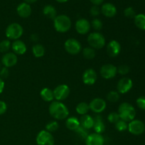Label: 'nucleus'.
I'll list each match as a JSON object with an SVG mask.
<instances>
[{
    "instance_id": "f257e3e1",
    "label": "nucleus",
    "mask_w": 145,
    "mask_h": 145,
    "mask_svg": "<svg viewBox=\"0 0 145 145\" xmlns=\"http://www.w3.org/2000/svg\"><path fill=\"white\" fill-rule=\"evenodd\" d=\"M50 115L56 120H65L69 116V109L61 101H53L49 106Z\"/></svg>"
},
{
    "instance_id": "f03ea898",
    "label": "nucleus",
    "mask_w": 145,
    "mask_h": 145,
    "mask_svg": "<svg viewBox=\"0 0 145 145\" xmlns=\"http://www.w3.org/2000/svg\"><path fill=\"white\" fill-rule=\"evenodd\" d=\"M118 113L120 120L125 122H130L135 118L136 110L133 105L124 102L119 106Z\"/></svg>"
},
{
    "instance_id": "7ed1b4c3",
    "label": "nucleus",
    "mask_w": 145,
    "mask_h": 145,
    "mask_svg": "<svg viewBox=\"0 0 145 145\" xmlns=\"http://www.w3.org/2000/svg\"><path fill=\"white\" fill-rule=\"evenodd\" d=\"M53 25L56 31L64 33L69 31L72 27V21L69 16L62 14L55 17L53 20Z\"/></svg>"
},
{
    "instance_id": "20e7f679",
    "label": "nucleus",
    "mask_w": 145,
    "mask_h": 145,
    "mask_svg": "<svg viewBox=\"0 0 145 145\" xmlns=\"http://www.w3.org/2000/svg\"><path fill=\"white\" fill-rule=\"evenodd\" d=\"M87 42L91 48L93 49H101L106 45V38L99 32H93L89 34Z\"/></svg>"
},
{
    "instance_id": "39448f33",
    "label": "nucleus",
    "mask_w": 145,
    "mask_h": 145,
    "mask_svg": "<svg viewBox=\"0 0 145 145\" xmlns=\"http://www.w3.org/2000/svg\"><path fill=\"white\" fill-rule=\"evenodd\" d=\"M24 33V28L18 23H12L6 28L5 34L7 38L13 40H19Z\"/></svg>"
},
{
    "instance_id": "423d86ee",
    "label": "nucleus",
    "mask_w": 145,
    "mask_h": 145,
    "mask_svg": "<svg viewBox=\"0 0 145 145\" xmlns=\"http://www.w3.org/2000/svg\"><path fill=\"white\" fill-rule=\"evenodd\" d=\"M36 144L38 145H54L55 139L52 133L43 130L40 131L36 136Z\"/></svg>"
},
{
    "instance_id": "0eeeda50",
    "label": "nucleus",
    "mask_w": 145,
    "mask_h": 145,
    "mask_svg": "<svg viewBox=\"0 0 145 145\" xmlns=\"http://www.w3.org/2000/svg\"><path fill=\"white\" fill-rule=\"evenodd\" d=\"M65 49L70 55H77L82 50L80 42L75 38H69L65 42Z\"/></svg>"
},
{
    "instance_id": "6e6552de",
    "label": "nucleus",
    "mask_w": 145,
    "mask_h": 145,
    "mask_svg": "<svg viewBox=\"0 0 145 145\" xmlns=\"http://www.w3.org/2000/svg\"><path fill=\"white\" fill-rule=\"evenodd\" d=\"M70 93V89L67 84H59L53 90L54 98L57 101H62L67 99Z\"/></svg>"
},
{
    "instance_id": "1a4fd4ad",
    "label": "nucleus",
    "mask_w": 145,
    "mask_h": 145,
    "mask_svg": "<svg viewBox=\"0 0 145 145\" xmlns=\"http://www.w3.org/2000/svg\"><path fill=\"white\" fill-rule=\"evenodd\" d=\"M127 130L131 134L134 135H140L145 131V125L142 120L134 119L129 122Z\"/></svg>"
},
{
    "instance_id": "9d476101",
    "label": "nucleus",
    "mask_w": 145,
    "mask_h": 145,
    "mask_svg": "<svg viewBox=\"0 0 145 145\" xmlns=\"http://www.w3.org/2000/svg\"><path fill=\"white\" fill-rule=\"evenodd\" d=\"M118 73L117 67L112 64H106L101 67V76L105 79H111L116 76Z\"/></svg>"
},
{
    "instance_id": "9b49d317",
    "label": "nucleus",
    "mask_w": 145,
    "mask_h": 145,
    "mask_svg": "<svg viewBox=\"0 0 145 145\" xmlns=\"http://www.w3.org/2000/svg\"><path fill=\"white\" fill-rule=\"evenodd\" d=\"M133 86V82L128 77H123L118 81L117 84V90L119 93L125 94L130 91Z\"/></svg>"
},
{
    "instance_id": "f8f14e48",
    "label": "nucleus",
    "mask_w": 145,
    "mask_h": 145,
    "mask_svg": "<svg viewBox=\"0 0 145 145\" xmlns=\"http://www.w3.org/2000/svg\"><path fill=\"white\" fill-rule=\"evenodd\" d=\"M89 109L93 113H102L106 108V102L104 99L101 98H96L91 100L89 104Z\"/></svg>"
},
{
    "instance_id": "ddd939ff",
    "label": "nucleus",
    "mask_w": 145,
    "mask_h": 145,
    "mask_svg": "<svg viewBox=\"0 0 145 145\" xmlns=\"http://www.w3.org/2000/svg\"><path fill=\"white\" fill-rule=\"evenodd\" d=\"M75 29L80 35H86L91 29V24L86 18H80L75 24Z\"/></svg>"
},
{
    "instance_id": "4468645a",
    "label": "nucleus",
    "mask_w": 145,
    "mask_h": 145,
    "mask_svg": "<svg viewBox=\"0 0 145 145\" xmlns=\"http://www.w3.org/2000/svg\"><path fill=\"white\" fill-rule=\"evenodd\" d=\"M97 80V74L94 69L89 68L86 69L82 75V81L86 85L91 86L96 82Z\"/></svg>"
},
{
    "instance_id": "2eb2a0df",
    "label": "nucleus",
    "mask_w": 145,
    "mask_h": 145,
    "mask_svg": "<svg viewBox=\"0 0 145 145\" xmlns=\"http://www.w3.org/2000/svg\"><path fill=\"white\" fill-rule=\"evenodd\" d=\"M121 51V45L120 42L116 40L110 41L106 46L107 54L111 57H116L120 54Z\"/></svg>"
},
{
    "instance_id": "dca6fc26",
    "label": "nucleus",
    "mask_w": 145,
    "mask_h": 145,
    "mask_svg": "<svg viewBox=\"0 0 145 145\" xmlns=\"http://www.w3.org/2000/svg\"><path fill=\"white\" fill-rule=\"evenodd\" d=\"M18 62L17 55L14 52H7L1 57V64L7 68L15 66Z\"/></svg>"
},
{
    "instance_id": "f3484780",
    "label": "nucleus",
    "mask_w": 145,
    "mask_h": 145,
    "mask_svg": "<svg viewBox=\"0 0 145 145\" xmlns=\"http://www.w3.org/2000/svg\"><path fill=\"white\" fill-rule=\"evenodd\" d=\"M86 145H104L105 140L103 135L98 133H91L89 135L85 140Z\"/></svg>"
},
{
    "instance_id": "a211bd4d",
    "label": "nucleus",
    "mask_w": 145,
    "mask_h": 145,
    "mask_svg": "<svg viewBox=\"0 0 145 145\" xmlns=\"http://www.w3.org/2000/svg\"><path fill=\"white\" fill-rule=\"evenodd\" d=\"M101 12L106 17L112 18L114 17L117 14V8L111 3H105L102 5L101 8Z\"/></svg>"
},
{
    "instance_id": "6ab92c4d",
    "label": "nucleus",
    "mask_w": 145,
    "mask_h": 145,
    "mask_svg": "<svg viewBox=\"0 0 145 145\" xmlns=\"http://www.w3.org/2000/svg\"><path fill=\"white\" fill-rule=\"evenodd\" d=\"M16 11L18 15L21 18H28V17L31 15L32 8H31L30 4L25 2H23L21 3V4L17 7Z\"/></svg>"
},
{
    "instance_id": "aec40b11",
    "label": "nucleus",
    "mask_w": 145,
    "mask_h": 145,
    "mask_svg": "<svg viewBox=\"0 0 145 145\" xmlns=\"http://www.w3.org/2000/svg\"><path fill=\"white\" fill-rule=\"evenodd\" d=\"M11 48L13 50V52L16 55H24L27 50V47L25 42H23L21 40H14L11 44Z\"/></svg>"
},
{
    "instance_id": "412c9836",
    "label": "nucleus",
    "mask_w": 145,
    "mask_h": 145,
    "mask_svg": "<svg viewBox=\"0 0 145 145\" xmlns=\"http://www.w3.org/2000/svg\"><path fill=\"white\" fill-rule=\"evenodd\" d=\"M79 123H80V126L88 130L89 129L93 128L94 120H93V118L86 114L82 116V117L79 119Z\"/></svg>"
},
{
    "instance_id": "4be33fe9",
    "label": "nucleus",
    "mask_w": 145,
    "mask_h": 145,
    "mask_svg": "<svg viewBox=\"0 0 145 145\" xmlns=\"http://www.w3.org/2000/svg\"><path fill=\"white\" fill-rule=\"evenodd\" d=\"M93 120H94V124L93 128L95 133L101 135L106 130V126L103 123L102 117L100 116H96V117L93 118Z\"/></svg>"
},
{
    "instance_id": "5701e85b",
    "label": "nucleus",
    "mask_w": 145,
    "mask_h": 145,
    "mask_svg": "<svg viewBox=\"0 0 145 145\" xmlns=\"http://www.w3.org/2000/svg\"><path fill=\"white\" fill-rule=\"evenodd\" d=\"M66 127L72 131H76L79 127H80V123L79 120L76 117H69L67 118L66 120Z\"/></svg>"
},
{
    "instance_id": "b1692460",
    "label": "nucleus",
    "mask_w": 145,
    "mask_h": 145,
    "mask_svg": "<svg viewBox=\"0 0 145 145\" xmlns=\"http://www.w3.org/2000/svg\"><path fill=\"white\" fill-rule=\"evenodd\" d=\"M40 97L43 101L46 102H52L53 101L55 98H54L53 91L51 90L49 88H43L42 90L40 91Z\"/></svg>"
},
{
    "instance_id": "393cba45",
    "label": "nucleus",
    "mask_w": 145,
    "mask_h": 145,
    "mask_svg": "<svg viewBox=\"0 0 145 145\" xmlns=\"http://www.w3.org/2000/svg\"><path fill=\"white\" fill-rule=\"evenodd\" d=\"M42 13L47 18L52 20L55 19V17L57 16L56 8L50 4H48V5L44 7L43 9H42Z\"/></svg>"
},
{
    "instance_id": "a878e982",
    "label": "nucleus",
    "mask_w": 145,
    "mask_h": 145,
    "mask_svg": "<svg viewBox=\"0 0 145 145\" xmlns=\"http://www.w3.org/2000/svg\"><path fill=\"white\" fill-rule=\"evenodd\" d=\"M134 22L139 29L145 31V14H136L134 18Z\"/></svg>"
},
{
    "instance_id": "bb28decb",
    "label": "nucleus",
    "mask_w": 145,
    "mask_h": 145,
    "mask_svg": "<svg viewBox=\"0 0 145 145\" xmlns=\"http://www.w3.org/2000/svg\"><path fill=\"white\" fill-rule=\"evenodd\" d=\"M32 52L36 58H40L44 56L45 49L41 44H35L32 48Z\"/></svg>"
},
{
    "instance_id": "cd10ccee",
    "label": "nucleus",
    "mask_w": 145,
    "mask_h": 145,
    "mask_svg": "<svg viewBox=\"0 0 145 145\" xmlns=\"http://www.w3.org/2000/svg\"><path fill=\"white\" fill-rule=\"evenodd\" d=\"M89 110L90 109H89V104L86 102H81V103H78L77 106H76V113L82 116L87 114Z\"/></svg>"
},
{
    "instance_id": "c85d7f7f",
    "label": "nucleus",
    "mask_w": 145,
    "mask_h": 145,
    "mask_svg": "<svg viewBox=\"0 0 145 145\" xmlns=\"http://www.w3.org/2000/svg\"><path fill=\"white\" fill-rule=\"evenodd\" d=\"M84 57L87 59H93L96 57V50L91 47H86L82 50Z\"/></svg>"
},
{
    "instance_id": "c756f323",
    "label": "nucleus",
    "mask_w": 145,
    "mask_h": 145,
    "mask_svg": "<svg viewBox=\"0 0 145 145\" xmlns=\"http://www.w3.org/2000/svg\"><path fill=\"white\" fill-rule=\"evenodd\" d=\"M11 48V43L9 40H4L0 42V52L7 53Z\"/></svg>"
},
{
    "instance_id": "7c9ffc66",
    "label": "nucleus",
    "mask_w": 145,
    "mask_h": 145,
    "mask_svg": "<svg viewBox=\"0 0 145 145\" xmlns=\"http://www.w3.org/2000/svg\"><path fill=\"white\" fill-rule=\"evenodd\" d=\"M120 99V93L116 91H111L107 94V100L110 103H116Z\"/></svg>"
},
{
    "instance_id": "2f4dec72",
    "label": "nucleus",
    "mask_w": 145,
    "mask_h": 145,
    "mask_svg": "<svg viewBox=\"0 0 145 145\" xmlns=\"http://www.w3.org/2000/svg\"><path fill=\"white\" fill-rule=\"evenodd\" d=\"M58 129H59V124L55 120L49 122L45 125V130L50 132V133H53V132L57 131Z\"/></svg>"
},
{
    "instance_id": "473e14b6",
    "label": "nucleus",
    "mask_w": 145,
    "mask_h": 145,
    "mask_svg": "<svg viewBox=\"0 0 145 145\" xmlns=\"http://www.w3.org/2000/svg\"><path fill=\"white\" fill-rule=\"evenodd\" d=\"M127 127H128V124L127 122L123 121L122 120H119L117 123H115V127L119 132H125L127 130Z\"/></svg>"
},
{
    "instance_id": "72a5a7b5",
    "label": "nucleus",
    "mask_w": 145,
    "mask_h": 145,
    "mask_svg": "<svg viewBox=\"0 0 145 145\" xmlns=\"http://www.w3.org/2000/svg\"><path fill=\"white\" fill-rule=\"evenodd\" d=\"M91 26H92V28L94 30H96V31H101L102 28H103V23H102V21L99 18H94L91 21Z\"/></svg>"
},
{
    "instance_id": "f704fd0d",
    "label": "nucleus",
    "mask_w": 145,
    "mask_h": 145,
    "mask_svg": "<svg viewBox=\"0 0 145 145\" xmlns=\"http://www.w3.org/2000/svg\"><path fill=\"white\" fill-rule=\"evenodd\" d=\"M119 120H120V117H119V115L117 112H111L108 114V120L110 122V123H116Z\"/></svg>"
},
{
    "instance_id": "c9c22d12",
    "label": "nucleus",
    "mask_w": 145,
    "mask_h": 145,
    "mask_svg": "<svg viewBox=\"0 0 145 145\" xmlns=\"http://www.w3.org/2000/svg\"><path fill=\"white\" fill-rule=\"evenodd\" d=\"M118 73L120 74V75H126L130 72V67L126 65H120L118 67H117Z\"/></svg>"
},
{
    "instance_id": "e433bc0d",
    "label": "nucleus",
    "mask_w": 145,
    "mask_h": 145,
    "mask_svg": "<svg viewBox=\"0 0 145 145\" xmlns=\"http://www.w3.org/2000/svg\"><path fill=\"white\" fill-rule=\"evenodd\" d=\"M124 15L127 18H134L135 16H136L135 11L133 7H127L124 10Z\"/></svg>"
},
{
    "instance_id": "4c0bfd02",
    "label": "nucleus",
    "mask_w": 145,
    "mask_h": 145,
    "mask_svg": "<svg viewBox=\"0 0 145 145\" xmlns=\"http://www.w3.org/2000/svg\"><path fill=\"white\" fill-rule=\"evenodd\" d=\"M137 107L141 110H145V96H142L139 97L136 101Z\"/></svg>"
},
{
    "instance_id": "58836bf2",
    "label": "nucleus",
    "mask_w": 145,
    "mask_h": 145,
    "mask_svg": "<svg viewBox=\"0 0 145 145\" xmlns=\"http://www.w3.org/2000/svg\"><path fill=\"white\" fill-rule=\"evenodd\" d=\"M74 132H76L78 135H79L82 138L85 139V140H86V138L87 137V136L89 135V133H88L87 130H86V129H84V127H82V126H80V127H79V128Z\"/></svg>"
},
{
    "instance_id": "ea45409f",
    "label": "nucleus",
    "mask_w": 145,
    "mask_h": 145,
    "mask_svg": "<svg viewBox=\"0 0 145 145\" xmlns=\"http://www.w3.org/2000/svg\"><path fill=\"white\" fill-rule=\"evenodd\" d=\"M90 14L92 16H98L101 14V8L99 6L93 5L90 9Z\"/></svg>"
},
{
    "instance_id": "a19ab883",
    "label": "nucleus",
    "mask_w": 145,
    "mask_h": 145,
    "mask_svg": "<svg viewBox=\"0 0 145 145\" xmlns=\"http://www.w3.org/2000/svg\"><path fill=\"white\" fill-rule=\"evenodd\" d=\"M9 76V72H8V69L7 67H1L0 69V77L4 80V79H7L8 76Z\"/></svg>"
},
{
    "instance_id": "79ce46f5",
    "label": "nucleus",
    "mask_w": 145,
    "mask_h": 145,
    "mask_svg": "<svg viewBox=\"0 0 145 145\" xmlns=\"http://www.w3.org/2000/svg\"><path fill=\"white\" fill-rule=\"evenodd\" d=\"M7 105L3 101H0V116L4 114L7 112Z\"/></svg>"
},
{
    "instance_id": "37998d69",
    "label": "nucleus",
    "mask_w": 145,
    "mask_h": 145,
    "mask_svg": "<svg viewBox=\"0 0 145 145\" xmlns=\"http://www.w3.org/2000/svg\"><path fill=\"white\" fill-rule=\"evenodd\" d=\"M93 5H96V6H99L101 5L102 3L103 2L104 0H89Z\"/></svg>"
},
{
    "instance_id": "c03bdc74",
    "label": "nucleus",
    "mask_w": 145,
    "mask_h": 145,
    "mask_svg": "<svg viewBox=\"0 0 145 145\" xmlns=\"http://www.w3.org/2000/svg\"><path fill=\"white\" fill-rule=\"evenodd\" d=\"M4 89V82L1 77H0V94L3 92Z\"/></svg>"
},
{
    "instance_id": "a18cd8bd",
    "label": "nucleus",
    "mask_w": 145,
    "mask_h": 145,
    "mask_svg": "<svg viewBox=\"0 0 145 145\" xmlns=\"http://www.w3.org/2000/svg\"><path fill=\"white\" fill-rule=\"evenodd\" d=\"M24 2L27 3V4H33V3H35V1H37L38 0H24Z\"/></svg>"
},
{
    "instance_id": "49530a36",
    "label": "nucleus",
    "mask_w": 145,
    "mask_h": 145,
    "mask_svg": "<svg viewBox=\"0 0 145 145\" xmlns=\"http://www.w3.org/2000/svg\"><path fill=\"white\" fill-rule=\"evenodd\" d=\"M56 1L59 3H65V2H67L68 0H56Z\"/></svg>"
},
{
    "instance_id": "de8ad7c7",
    "label": "nucleus",
    "mask_w": 145,
    "mask_h": 145,
    "mask_svg": "<svg viewBox=\"0 0 145 145\" xmlns=\"http://www.w3.org/2000/svg\"><path fill=\"white\" fill-rule=\"evenodd\" d=\"M1 69V62H0V69Z\"/></svg>"
}]
</instances>
